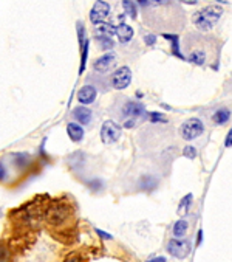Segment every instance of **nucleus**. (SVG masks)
<instances>
[{
    "instance_id": "obj_6",
    "label": "nucleus",
    "mask_w": 232,
    "mask_h": 262,
    "mask_svg": "<svg viewBox=\"0 0 232 262\" xmlns=\"http://www.w3.org/2000/svg\"><path fill=\"white\" fill-rule=\"evenodd\" d=\"M101 141L104 144H113L121 138L122 134V127L113 120H107L101 126Z\"/></svg>"
},
{
    "instance_id": "obj_16",
    "label": "nucleus",
    "mask_w": 232,
    "mask_h": 262,
    "mask_svg": "<svg viewBox=\"0 0 232 262\" xmlns=\"http://www.w3.org/2000/svg\"><path fill=\"white\" fill-rule=\"evenodd\" d=\"M187 228H189V224H187V221L184 219H180L175 222V225H173V236H175V239H183L186 236V233H187Z\"/></svg>"
},
{
    "instance_id": "obj_2",
    "label": "nucleus",
    "mask_w": 232,
    "mask_h": 262,
    "mask_svg": "<svg viewBox=\"0 0 232 262\" xmlns=\"http://www.w3.org/2000/svg\"><path fill=\"white\" fill-rule=\"evenodd\" d=\"M222 42L217 37L206 36L201 33H189L183 40L184 59L195 65H212L217 67L220 56Z\"/></svg>"
},
{
    "instance_id": "obj_21",
    "label": "nucleus",
    "mask_w": 232,
    "mask_h": 262,
    "mask_svg": "<svg viewBox=\"0 0 232 262\" xmlns=\"http://www.w3.org/2000/svg\"><path fill=\"white\" fill-rule=\"evenodd\" d=\"M192 200H194V196H192V194H186V196L181 199L180 205H178V213H186L187 210H189Z\"/></svg>"
},
{
    "instance_id": "obj_11",
    "label": "nucleus",
    "mask_w": 232,
    "mask_h": 262,
    "mask_svg": "<svg viewBox=\"0 0 232 262\" xmlns=\"http://www.w3.org/2000/svg\"><path fill=\"white\" fill-rule=\"evenodd\" d=\"M115 61H116L115 53H106L104 56L98 57V59L95 61L93 68L98 71V73H106V71L115 64Z\"/></svg>"
},
{
    "instance_id": "obj_18",
    "label": "nucleus",
    "mask_w": 232,
    "mask_h": 262,
    "mask_svg": "<svg viewBox=\"0 0 232 262\" xmlns=\"http://www.w3.org/2000/svg\"><path fill=\"white\" fill-rule=\"evenodd\" d=\"M122 6H124V11L128 17L132 19H136V14H138V6H136V2L135 0H122Z\"/></svg>"
},
{
    "instance_id": "obj_27",
    "label": "nucleus",
    "mask_w": 232,
    "mask_h": 262,
    "mask_svg": "<svg viewBox=\"0 0 232 262\" xmlns=\"http://www.w3.org/2000/svg\"><path fill=\"white\" fill-rule=\"evenodd\" d=\"M225 146L226 148H231L232 146V130H229V134L225 138Z\"/></svg>"
},
{
    "instance_id": "obj_30",
    "label": "nucleus",
    "mask_w": 232,
    "mask_h": 262,
    "mask_svg": "<svg viewBox=\"0 0 232 262\" xmlns=\"http://www.w3.org/2000/svg\"><path fill=\"white\" fill-rule=\"evenodd\" d=\"M178 2H183V3H187V5H197L198 0H178Z\"/></svg>"
},
{
    "instance_id": "obj_8",
    "label": "nucleus",
    "mask_w": 232,
    "mask_h": 262,
    "mask_svg": "<svg viewBox=\"0 0 232 262\" xmlns=\"http://www.w3.org/2000/svg\"><path fill=\"white\" fill-rule=\"evenodd\" d=\"M110 81H112V87H113V89L124 90V89H127V87L130 85V82H132V71H130V68L127 65H122L118 70L113 71Z\"/></svg>"
},
{
    "instance_id": "obj_23",
    "label": "nucleus",
    "mask_w": 232,
    "mask_h": 262,
    "mask_svg": "<svg viewBox=\"0 0 232 262\" xmlns=\"http://www.w3.org/2000/svg\"><path fill=\"white\" fill-rule=\"evenodd\" d=\"M87 54H89V40H84L82 43V64H81V73L85 70V62H87Z\"/></svg>"
},
{
    "instance_id": "obj_24",
    "label": "nucleus",
    "mask_w": 232,
    "mask_h": 262,
    "mask_svg": "<svg viewBox=\"0 0 232 262\" xmlns=\"http://www.w3.org/2000/svg\"><path fill=\"white\" fill-rule=\"evenodd\" d=\"M150 120H152V123H166L167 121L164 116L161 113H158V112L150 113Z\"/></svg>"
},
{
    "instance_id": "obj_7",
    "label": "nucleus",
    "mask_w": 232,
    "mask_h": 262,
    "mask_svg": "<svg viewBox=\"0 0 232 262\" xmlns=\"http://www.w3.org/2000/svg\"><path fill=\"white\" fill-rule=\"evenodd\" d=\"M191 249H192L191 242L186 241V239H175L173 238L167 242L169 255H172L173 258H177V259H186L191 253Z\"/></svg>"
},
{
    "instance_id": "obj_22",
    "label": "nucleus",
    "mask_w": 232,
    "mask_h": 262,
    "mask_svg": "<svg viewBox=\"0 0 232 262\" xmlns=\"http://www.w3.org/2000/svg\"><path fill=\"white\" fill-rule=\"evenodd\" d=\"M197 148L195 146H192V144H187V146H184V149H183V155L186 157V158H191V160H194L195 157H197Z\"/></svg>"
},
{
    "instance_id": "obj_19",
    "label": "nucleus",
    "mask_w": 232,
    "mask_h": 262,
    "mask_svg": "<svg viewBox=\"0 0 232 262\" xmlns=\"http://www.w3.org/2000/svg\"><path fill=\"white\" fill-rule=\"evenodd\" d=\"M67 217V211L65 210H61V208H56L50 213V221L54 222V224H59L62 222Z\"/></svg>"
},
{
    "instance_id": "obj_1",
    "label": "nucleus",
    "mask_w": 232,
    "mask_h": 262,
    "mask_svg": "<svg viewBox=\"0 0 232 262\" xmlns=\"http://www.w3.org/2000/svg\"><path fill=\"white\" fill-rule=\"evenodd\" d=\"M141 14L142 23L156 33H178L186 25V12L178 0H149Z\"/></svg>"
},
{
    "instance_id": "obj_14",
    "label": "nucleus",
    "mask_w": 232,
    "mask_h": 262,
    "mask_svg": "<svg viewBox=\"0 0 232 262\" xmlns=\"http://www.w3.org/2000/svg\"><path fill=\"white\" fill-rule=\"evenodd\" d=\"M92 116H93L92 110L87 109V107H78V109L73 110V118L76 121H79L78 124H81V126L90 124L92 123Z\"/></svg>"
},
{
    "instance_id": "obj_29",
    "label": "nucleus",
    "mask_w": 232,
    "mask_h": 262,
    "mask_svg": "<svg viewBox=\"0 0 232 262\" xmlns=\"http://www.w3.org/2000/svg\"><path fill=\"white\" fill-rule=\"evenodd\" d=\"M5 176H6V171H5L3 165L0 163V180H3V179H5Z\"/></svg>"
},
{
    "instance_id": "obj_15",
    "label": "nucleus",
    "mask_w": 232,
    "mask_h": 262,
    "mask_svg": "<svg viewBox=\"0 0 232 262\" xmlns=\"http://www.w3.org/2000/svg\"><path fill=\"white\" fill-rule=\"evenodd\" d=\"M229 120H231V110H229V109H226V107L217 109V112L212 115V121H214L215 124H219V126L226 124Z\"/></svg>"
},
{
    "instance_id": "obj_3",
    "label": "nucleus",
    "mask_w": 232,
    "mask_h": 262,
    "mask_svg": "<svg viewBox=\"0 0 232 262\" xmlns=\"http://www.w3.org/2000/svg\"><path fill=\"white\" fill-rule=\"evenodd\" d=\"M223 11L225 9L220 5H209L206 8H203V9L194 12L192 22H194V25L198 28L200 31L208 33L217 25V22L220 20V17L223 16Z\"/></svg>"
},
{
    "instance_id": "obj_20",
    "label": "nucleus",
    "mask_w": 232,
    "mask_h": 262,
    "mask_svg": "<svg viewBox=\"0 0 232 262\" xmlns=\"http://www.w3.org/2000/svg\"><path fill=\"white\" fill-rule=\"evenodd\" d=\"M96 40L99 43V47L103 50H112L115 47V42L112 37H107V36H96Z\"/></svg>"
},
{
    "instance_id": "obj_17",
    "label": "nucleus",
    "mask_w": 232,
    "mask_h": 262,
    "mask_svg": "<svg viewBox=\"0 0 232 262\" xmlns=\"http://www.w3.org/2000/svg\"><path fill=\"white\" fill-rule=\"evenodd\" d=\"M116 31V26H113L112 23H99L96 25V36H107V37H112Z\"/></svg>"
},
{
    "instance_id": "obj_4",
    "label": "nucleus",
    "mask_w": 232,
    "mask_h": 262,
    "mask_svg": "<svg viewBox=\"0 0 232 262\" xmlns=\"http://www.w3.org/2000/svg\"><path fill=\"white\" fill-rule=\"evenodd\" d=\"M122 120V126L125 129H133L141 118L146 116V110H144V106L141 103H136V101H124V104L121 106V110L116 113Z\"/></svg>"
},
{
    "instance_id": "obj_13",
    "label": "nucleus",
    "mask_w": 232,
    "mask_h": 262,
    "mask_svg": "<svg viewBox=\"0 0 232 262\" xmlns=\"http://www.w3.org/2000/svg\"><path fill=\"white\" fill-rule=\"evenodd\" d=\"M67 134L70 137L71 141L75 143H81L84 140V127L78 123H68L67 124Z\"/></svg>"
},
{
    "instance_id": "obj_12",
    "label": "nucleus",
    "mask_w": 232,
    "mask_h": 262,
    "mask_svg": "<svg viewBox=\"0 0 232 262\" xmlns=\"http://www.w3.org/2000/svg\"><path fill=\"white\" fill-rule=\"evenodd\" d=\"M115 34L118 36V40L121 43H127V42L132 40V37H133V28L130 25H127V23H119L118 26H116Z\"/></svg>"
},
{
    "instance_id": "obj_28",
    "label": "nucleus",
    "mask_w": 232,
    "mask_h": 262,
    "mask_svg": "<svg viewBox=\"0 0 232 262\" xmlns=\"http://www.w3.org/2000/svg\"><path fill=\"white\" fill-rule=\"evenodd\" d=\"M149 262H167V259H166L164 256H155V258H152Z\"/></svg>"
},
{
    "instance_id": "obj_25",
    "label": "nucleus",
    "mask_w": 232,
    "mask_h": 262,
    "mask_svg": "<svg viewBox=\"0 0 232 262\" xmlns=\"http://www.w3.org/2000/svg\"><path fill=\"white\" fill-rule=\"evenodd\" d=\"M144 42H146L147 45H153V43L156 42V36H155V34H147V36H144Z\"/></svg>"
},
{
    "instance_id": "obj_31",
    "label": "nucleus",
    "mask_w": 232,
    "mask_h": 262,
    "mask_svg": "<svg viewBox=\"0 0 232 262\" xmlns=\"http://www.w3.org/2000/svg\"><path fill=\"white\" fill-rule=\"evenodd\" d=\"M201 242H203V231L200 230V231H198V239H197V244L200 245Z\"/></svg>"
},
{
    "instance_id": "obj_26",
    "label": "nucleus",
    "mask_w": 232,
    "mask_h": 262,
    "mask_svg": "<svg viewBox=\"0 0 232 262\" xmlns=\"http://www.w3.org/2000/svg\"><path fill=\"white\" fill-rule=\"evenodd\" d=\"M96 233H98V235H99L101 238H104V239H109V241L113 239L112 235H109V233H106V231H103V230H99V228H96Z\"/></svg>"
},
{
    "instance_id": "obj_9",
    "label": "nucleus",
    "mask_w": 232,
    "mask_h": 262,
    "mask_svg": "<svg viewBox=\"0 0 232 262\" xmlns=\"http://www.w3.org/2000/svg\"><path fill=\"white\" fill-rule=\"evenodd\" d=\"M109 14H110V5L104 2V0H98L90 11V20L95 25H99L109 17Z\"/></svg>"
},
{
    "instance_id": "obj_5",
    "label": "nucleus",
    "mask_w": 232,
    "mask_h": 262,
    "mask_svg": "<svg viewBox=\"0 0 232 262\" xmlns=\"http://www.w3.org/2000/svg\"><path fill=\"white\" fill-rule=\"evenodd\" d=\"M178 134L183 140L192 141L205 134V124H203L200 118H189L180 126Z\"/></svg>"
},
{
    "instance_id": "obj_10",
    "label": "nucleus",
    "mask_w": 232,
    "mask_h": 262,
    "mask_svg": "<svg viewBox=\"0 0 232 262\" xmlns=\"http://www.w3.org/2000/svg\"><path fill=\"white\" fill-rule=\"evenodd\" d=\"M96 95H98V90H96V87L95 85H84L79 89L78 92V101L81 104L87 106V104H92L95 103V99H96Z\"/></svg>"
}]
</instances>
